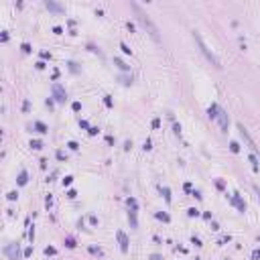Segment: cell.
<instances>
[{
    "label": "cell",
    "mask_w": 260,
    "mask_h": 260,
    "mask_svg": "<svg viewBox=\"0 0 260 260\" xmlns=\"http://www.w3.org/2000/svg\"><path fill=\"white\" fill-rule=\"evenodd\" d=\"M51 90H53V96H55V100H57V102H65V100H67V94H65V90L61 88L59 83H53V88H51Z\"/></svg>",
    "instance_id": "obj_4"
},
{
    "label": "cell",
    "mask_w": 260,
    "mask_h": 260,
    "mask_svg": "<svg viewBox=\"0 0 260 260\" xmlns=\"http://www.w3.org/2000/svg\"><path fill=\"white\" fill-rule=\"evenodd\" d=\"M71 181H73V177H65L63 179V185H71Z\"/></svg>",
    "instance_id": "obj_29"
},
{
    "label": "cell",
    "mask_w": 260,
    "mask_h": 260,
    "mask_svg": "<svg viewBox=\"0 0 260 260\" xmlns=\"http://www.w3.org/2000/svg\"><path fill=\"white\" fill-rule=\"evenodd\" d=\"M189 215H191V217H195V215H199V211H197L195 207H191V209H189Z\"/></svg>",
    "instance_id": "obj_24"
},
{
    "label": "cell",
    "mask_w": 260,
    "mask_h": 260,
    "mask_svg": "<svg viewBox=\"0 0 260 260\" xmlns=\"http://www.w3.org/2000/svg\"><path fill=\"white\" fill-rule=\"evenodd\" d=\"M156 217H158V220H163V222H171V217H169L167 213H156Z\"/></svg>",
    "instance_id": "obj_18"
},
{
    "label": "cell",
    "mask_w": 260,
    "mask_h": 260,
    "mask_svg": "<svg viewBox=\"0 0 260 260\" xmlns=\"http://www.w3.org/2000/svg\"><path fill=\"white\" fill-rule=\"evenodd\" d=\"M230 148H232L234 152H238V150H240V144H238V142H230Z\"/></svg>",
    "instance_id": "obj_19"
},
{
    "label": "cell",
    "mask_w": 260,
    "mask_h": 260,
    "mask_svg": "<svg viewBox=\"0 0 260 260\" xmlns=\"http://www.w3.org/2000/svg\"><path fill=\"white\" fill-rule=\"evenodd\" d=\"M114 63H116V65H118V67H120V69H122V71H128V69H130V67H128V65H126V63H124V61H122V59H118V57H116V59H114Z\"/></svg>",
    "instance_id": "obj_13"
},
{
    "label": "cell",
    "mask_w": 260,
    "mask_h": 260,
    "mask_svg": "<svg viewBox=\"0 0 260 260\" xmlns=\"http://www.w3.org/2000/svg\"><path fill=\"white\" fill-rule=\"evenodd\" d=\"M132 8H134V12H136V19H138V23H140V25L146 29V33H148V35L154 39V41H158V29H156V25H154V23H152V21H150V19H148V16L142 12V10H140V6H138L136 2L132 4Z\"/></svg>",
    "instance_id": "obj_1"
},
{
    "label": "cell",
    "mask_w": 260,
    "mask_h": 260,
    "mask_svg": "<svg viewBox=\"0 0 260 260\" xmlns=\"http://www.w3.org/2000/svg\"><path fill=\"white\" fill-rule=\"evenodd\" d=\"M41 57H43V59H51V55H49L47 51H43V53H41Z\"/></svg>",
    "instance_id": "obj_32"
},
{
    "label": "cell",
    "mask_w": 260,
    "mask_h": 260,
    "mask_svg": "<svg viewBox=\"0 0 260 260\" xmlns=\"http://www.w3.org/2000/svg\"><path fill=\"white\" fill-rule=\"evenodd\" d=\"M67 146H69V148H71V150H77V148H79V146H77V142H73V140H71V142H69V144H67Z\"/></svg>",
    "instance_id": "obj_23"
},
{
    "label": "cell",
    "mask_w": 260,
    "mask_h": 260,
    "mask_svg": "<svg viewBox=\"0 0 260 260\" xmlns=\"http://www.w3.org/2000/svg\"><path fill=\"white\" fill-rule=\"evenodd\" d=\"M4 252L10 256V260H19L21 258V252H19V246H14V244H8L6 248H4Z\"/></svg>",
    "instance_id": "obj_5"
},
{
    "label": "cell",
    "mask_w": 260,
    "mask_h": 260,
    "mask_svg": "<svg viewBox=\"0 0 260 260\" xmlns=\"http://www.w3.org/2000/svg\"><path fill=\"white\" fill-rule=\"evenodd\" d=\"M252 258H254V260H260V250H254V252H252Z\"/></svg>",
    "instance_id": "obj_25"
},
{
    "label": "cell",
    "mask_w": 260,
    "mask_h": 260,
    "mask_svg": "<svg viewBox=\"0 0 260 260\" xmlns=\"http://www.w3.org/2000/svg\"><path fill=\"white\" fill-rule=\"evenodd\" d=\"M35 128H37V132H41V134H45V132H49V128L43 124V122H35Z\"/></svg>",
    "instance_id": "obj_12"
},
{
    "label": "cell",
    "mask_w": 260,
    "mask_h": 260,
    "mask_svg": "<svg viewBox=\"0 0 260 260\" xmlns=\"http://www.w3.org/2000/svg\"><path fill=\"white\" fill-rule=\"evenodd\" d=\"M193 37H195V41H197V45H199V49H201V53H203V55L207 57V61H209V63H211L213 67H217V69H220V67H222V63H220V59H217V57H215V55H213V53H211V51L207 49V45L203 43V39H201V35H199V33H193Z\"/></svg>",
    "instance_id": "obj_2"
},
{
    "label": "cell",
    "mask_w": 260,
    "mask_h": 260,
    "mask_svg": "<svg viewBox=\"0 0 260 260\" xmlns=\"http://www.w3.org/2000/svg\"><path fill=\"white\" fill-rule=\"evenodd\" d=\"M128 205L132 207V211H136V199H132V197H130V199H128Z\"/></svg>",
    "instance_id": "obj_20"
},
{
    "label": "cell",
    "mask_w": 260,
    "mask_h": 260,
    "mask_svg": "<svg viewBox=\"0 0 260 260\" xmlns=\"http://www.w3.org/2000/svg\"><path fill=\"white\" fill-rule=\"evenodd\" d=\"M79 126H81V128H90V124L85 122V120H81V122H79Z\"/></svg>",
    "instance_id": "obj_31"
},
{
    "label": "cell",
    "mask_w": 260,
    "mask_h": 260,
    "mask_svg": "<svg viewBox=\"0 0 260 260\" xmlns=\"http://www.w3.org/2000/svg\"><path fill=\"white\" fill-rule=\"evenodd\" d=\"M23 51H25V53H31V45L25 43V45H23Z\"/></svg>",
    "instance_id": "obj_26"
},
{
    "label": "cell",
    "mask_w": 260,
    "mask_h": 260,
    "mask_svg": "<svg viewBox=\"0 0 260 260\" xmlns=\"http://www.w3.org/2000/svg\"><path fill=\"white\" fill-rule=\"evenodd\" d=\"M73 110L79 112V110H81V104H79V102H73Z\"/></svg>",
    "instance_id": "obj_28"
},
{
    "label": "cell",
    "mask_w": 260,
    "mask_h": 260,
    "mask_svg": "<svg viewBox=\"0 0 260 260\" xmlns=\"http://www.w3.org/2000/svg\"><path fill=\"white\" fill-rule=\"evenodd\" d=\"M104 102H106V106H108V108H112V100H110V96H106V98H104Z\"/></svg>",
    "instance_id": "obj_27"
},
{
    "label": "cell",
    "mask_w": 260,
    "mask_h": 260,
    "mask_svg": "<svg viewBox=\"0 0 260 260\" xmlns=\"http://www.w3.org/2000/svg\"><path fill=\"white\" fill-rule=\"evenodd\" d=\"M217 108H220V106H215V104H213V106L207 110V116H209L211 120H213V118H217Z\"/></svg>",
    "instance_id": "obj_11"
},
{
    "label": "cell",
    "mask_w": 260,
    "mask_h": 260,
    "mask_svg": "<svg viewBox=\"0 0 260 260\" xmlns=\"http://www.w3.org/2000/svg\"><path fill=\"white\" fill-rule=\"evenodd\" d=\"M128 217H130V224H132V228H136V217H134V211H130V213H128Z\"/></svg>",
    "instance_id": "obj_17"
},
{
    "label": "cell",
    "mask_w": 260,
    "mask_h": 260,
    "mask_svg": "<svg viewBox=\"0 0 260 260\" xmlns=\"http://www.w3.org/2000/svg\"><path fill=\"white\" fill-rule=\"evenodd\" d=\"M16 197H19V193H16V191H10V193H8V199H10V201H14Z\"/></svg>",
    "instance_id": "obj_22"
},
{
    "label": "cell",
    "mask_w": 260,
    "mask_h": 260,
    "mask_svg": "<svg viewBox=\"0 0 260 260\" xmlns=\"http://www.w3.org/2000/svg\"><path fill=\"white\" fill-rule=\"evenodd\" d=\"M238 130H240V134H242V138L246 140V144H248V146L252 148V152H254V154H256V156L260 158V148H258V146H256V142H254V140L250 138V134H248V130H246V128H244L242 124H238Z\"/></svg>",
    "instance_id": "obj_3"
},
{
    "label": "cell",
    "mask_w": 260,
    "mask_h": 260,
    "mask_svg": "<svg viewBox=\"0 0 260 260\" xmlns=\"http://www.w3.org/2000/svg\"><path fill=\"white\" fill-rule=\"evenodd\" d=\"M250 161H252V169L258 171V169H260V167H258V156H250Z\"/></svg>",
    "instance_id": "obj_16"
},
{
    "label": "cell",
    "mask_w": 260,
    "mask_h": 260,
    "mask_svg": "<svg viewBox=\"0 0 260 260\" xmlns=\"http://www.w3.org/2000/svg\"><path fill=\"white\" fill-rule=\"evenodd\" d=\"M161 193H163V197H165V201H167V203H171V191H169L167 187H161Z\"/></svg>",
    "instance_id": "obj_14"
},
{
    "label": "cell",
    "mask_w": 260,
    "mask_h": 260,
    "mask_svg": "<svg viewBox=\"0 0 260 260\" xmlns=\"http://www.w3.org/2000/svg\"><path fill=\"white\" fill-rule=\"evenodd\" d=\"M55 252H57L55 248H45V254H47V256H49V254H55Z\"/></svg>",
    "instance_id": "obj_30"
},
{
    "label": "cell",
    "mask_w": 260,
    "mask_h": 260,
    "mask_svg": "<svg viewBox=\"0 0 260 260\" xmlns=\"http://www.w3.org/2000/svg\"><path fill=\"white\" fill-rule=\"evenodd\" d=\"M57 158H59V161H63V158H65V154H63L61 150H57Z\"/></svg>",
    "instance_id": "obj_34"
},
{
    "label": "cell",
    "mask_w": 260,
    "mask_h": 260,
    "mask_svg": "<svg viewBox=\"0 0 260 260\" xmlns=\"http://www.w3.org/2000/svg\"><path fill=\"white\" fill-rule=\"evenodd\" d=\"M116 238H118V242H120V250L122 252H128V238H126V234L124 232H116Z\"/></svg>",
    "instance_id": "obj_7"
},
{
    "label": "cell",
    "mask_w": 260,
    "mask_h": 260,
    "mask_svg": "<svg viewBox=\"0 0 260 260\" xmlns=\"http://www.w3.org/2000/svg\"><path fill=\"white\" fill-rule=\"evenodd\" d=\"M45 6H47L49 10H53V12H59V14H63V12H65V6H61L59 2H53V0H47Z\"/></svg>",
    "instance_id": "obj_8"
},
{
    "label": "cell",
    "mask_w": 260,
    "mask_h": 260,
    "mask_svg": "<svg viewBox=\"0 0 260 260\" xmlns=\"http://www.w3.org/2000/svg\"><path fill=\"white\" fill-rule=\"evenodd\" d=\"M232 203H234V205H236V207H238L240 211H246V203H244V201L240 199V195H238V193H236V195L232 197Z\"/></svg>",
    "instance_id": "obj_9"
},
{
    "label": "cell",
    "mask_w": 260,
    "mask_h": 260,
    "mask_svg": "<svg viewBox=\"0 0 260 260\" xmlns=\"http://www.w3.org/2000/svg\"><path fill=\"white\" fill-rule=\"evenodd\" d=\"M27 181H29L27 171H21V175H19V185H27Z\"/></svg>",
    "instance_id": "obj_10"
},
{
    "label": "cell",
    "mask_w": 260,
    "mask_h": 260,
    "mask_svg": "<svg viewBox=\"0 0 260 260\" xmlns=\"http://www.w3.org/2000/svg\"><path fill=\"white\" fill-rule=\"evenodd\" d=\"M152 126H154V128H158V126H161V122H158V118H154V120H152Z\"/></svg>",
    "instance_id": "obj_33"
},
{
    "label": "cell",
    "mask_w": 260,
    "mask_h": 260,
    "mask_svg": "<svg viewBox=\"0 0 260 260\" xmlns=\"http://www.w3.org/2000/svg\"><path fill=\"white\" fill-rule=\"evenodd\" d=\"M120 49H122V51H124L126 55H130V53H132V49H130V47H128L126 43H120Z\"/></svg>",
    "instance_id": "obj_15"
},
{
    "label": "cell",
    "mask_w": 260,
    "mask_h": 260,
    "mask_svg": "<svg viewBox=\"0 0 260 260\" xmlns=\"http://www.w3.org/2000/svg\"><path fill=\"white\" fill-rule=\"evenodd\" d=\"M31 146H33V148H41L43 144H41V140H33V142H31Z\"/></svg>",
    "instance_id": "obj_21"
},
{
    "label": "cell",
    "mask_w": 260,
    "mask_h": 260,
    "mask_svg": "<svg viewBox=\"0 0 260 260\" xmlns=\"http://www.w3.org/2000/svg\"><path fill=\"white\" fill-rule=\"evenodd\" d=\"M256 189V193H258V197H260V187H254Z\"/></svg>",
    "instance_id": "obj_35"
},
{
    "label": "cell",
    "mask_w": 260,
    "mask_h": 260,
    "mask_svg": "<svg viewBox=\"0 0 260 260\" xmlns=\"http://www.w3.org/2000/svg\"><path fill=\"white\" fill-rule=\"evenodd\" d=\"M217 120H220L222 130H224V132H228V114H226L222 108H217Z\"/></svg>",
    "instance_id": "obj_6"
}]
</instances>
